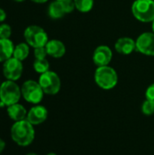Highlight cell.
Instances as JSON below:
<instances>
[{"mask_svg":"<svg viewBox=\"0 0 154 155\" xmlns=\"http://www.w3.org/2000/svg\"><path fill=\"white\" fill-rule=\"evenodd\" d=\"M5 147V142L0 138V153L4 151Z\"/></svg>","mask_w":154,"mask_h":155,"instance_id":"484cf974","label":"cell"},{"mask_svg":"<svg viewBox=\"0 0 154 155\" xmlns=\"http://www.w3.org/2000/svg\"><path fill=\"white\" fill-rule=\"evenodd\" d=\"M45 49L47 54L54 57V58H60L64 55L65 54V46L63 42L59 40H50L45 45Z\"/></svg>","mask_w":154,"mask_h":155,"instance_id":"4fadbf2b","label":"cell"},{"mask_svg":"<svg viewBox=\"0 0 154 155\" xmlns=\"http://www.w3.org/2000/svg\"><path fill=\"white\" fill-rule=\"evenodd\" d=\"M12 35V28L7 24L0 25V39H8Z\"/></svg>","mask_w":154,"mask_h":155,"instance_id":"ffe728a7","label":"cell"},{"mask_svg":"<svg viewBox=\"0 0 154 155\" xmlns=\"http://www.w3.org/2000/svg\"><path fill=\"white\" fill-rule=\"evenodd\" d=\"M21 93L26 102L34 104H39L43 100L44 94L39 83L34 80L25 81L21 87Z\"/></svg>","mask_w":154,"mask_h":155,"instance_id":"8992f818","label":"cell"},{"mask_svg":"<svg viewBox=\"0 0 154 155\" xmlns=\"http://www.w3.org/2000/svg\"><path fill=\"white\" fill-rule=\"evenodd\" d=\"M31 1H33V2H34V3H38V4H43V3L47 2L48 0H31Z\"/></svg>","mask_w":154,"mask_h":155,"instance_id":"4316f807","label":"cell"},{"mask_svg":"<svg viewBox=\"0 0 154 155\" xmlns=\"http://www.w3.org/2000/svg\"><path fill=\"white\" fill-rule=\"evenodd\" d=\"M57 1H64V0H57Z\"/></svg>","mask_w":154,"mask_h":155,"instance_id":"1f68e13d","label":"cell"},{"mask_svg":"<svg viewBox=\"0 0 154 155\" xmlns=\"http://www.w3.org/2000/svg\"><path fill=\"white\" fill-rule=\"evenodd\" d=\"M6 18V13L4 9L0 8V22H4Z\"/></svg>","mask_w":154,"mask_h":155,"instance_id":"d4e9b609","label":"cell"},{"mask_svg":"<svg viewBox=\"0 0 154 155\" xmlns=\"http://www.w3.org/2000/svg\"><path fill=\"white\" fill-rule=\"evenodd\" d=\"M26 155H38V154H36V153H27Z\"/></svg>","mask_w":154,"mask_h":155,"instance_id":"83f0119b","label":"cell"},{"mask_svg":"<svg viewBox=\"0 0 154 155\" xmlns=\"http://www.w3.org/2000/svg\"><path fill=\"white\" fill-rule=\"evenodd\" d=\"M25 42L34 48L44 47L48 42L47 33L38 25H29L24 32Z\"/></svg>","mask_w":154,"mask_h":155,"instance_id":"5b68a950","label":"cell"},{"mask_svg":"<svg viewBox=\"0 0 154 155\" xmlns=\"http://www.w3.org/2000/svg\"><path fill=\"white\" fill-rule=\"evenodd\" d=\"M46 155H56L55 153H48V154Z\"/></svg>","mask_w":154,"mask_h":155,"instance_id":"f546056e","label":"cell"},{"mask_svg":"<svg viewBox=\"0 0 154 155\" xmlns=\"http://www.w3.org/2000/svg\"><path fill=\"white\" fill-rule=\"evenodd\" d=\"M11 137L13 141L20 146L31 144L34 139V129L33 124L27 120L15 122L11 128Z\"/></svg>","mask_w":154,"mask_h":155,"instance_id":"6da1fadb","label":"cell"},{"mask_svg":"<svg viewBox=\"0 0 154 155\" xmlns=\"http://www.w3.org/2000/svg\"><path fill=\"white\" fill-rule=\"evenodd\" d=\"M48 116L47 109L42 105H35L32 107L26 115V120L33 125H38L44 123Z\"/></svg>","mask_w":154,"mask_h":155,"instance_id":"8fae6325","label":"cell"},{"mask_svg":"<svg viewBox=\"0 0 154 155\" xmlns=\"http://www.w3.org/2000/svg\"><path fill=\"white\" fill-rule=\"evenodd\" d=\"M134 17L143 22L149 23L154 20L153 0H135L132 6Z\"/></svg>","mask_w":154,"mask_h":155,"instance_id":"277c9868","label":"cell"},{"mask_svg":"<svg viewBox=\"0 0 154 155\" xmlns=\"http://www.w3.org/2000/svg\"><path fill=\"white\" fill-rule=\"evenodd\" d=\"M3 74L4 76L10 81H16L18 80L22 74H23V64L22 61L11 57L3 64Z\"/></svg>","mask_w":154,"mask_h":155,"instance_id":"ba28073f","label":"cell"},{"mask_svg":"<svg viewBox=\"0 0 154 155\" xmlns=\"http://www.w3.org/2000/svg\"><path fill=\"white\" fill-rule=\"evenodd\" d=\"M21 88L15 81L7 80L0 85V106L17 104L21 98Z\"/></svg>","mask_w":154,"mask_h":155,"instance_id":"7a4b0ae2","label":"cell"},{"mask_svg":"<svg viewBox=\"0 0 154 155\" xmlns=\"http://www.w3.org/2000/svg\"><path fill=\"white\" fill-rule=\"evenodd\" d=\"M15 50L14 43L8 39H0V63H4L13 56Z\"/></svg>","mask_w":154,"mask_h":155,"instance_id":"5bb4252c","label":"cell"},{"mask_svg":"<svg viewBox=\"0 0 154 155\" xmlns=\"http://www.w3.org/2000/svg\"><path fill=\"white\" fill-rule=\"evenodd\" d=\"M34 54L35 59H43V58H45V56L47 55V52H46L45 46L34 48Z\"/></svg>","mask_w":154,"mask_h":155,"instance_id":"603a6c76","label":"cell"},{"mask_svg":"<svg viewBox=\"0 0 154 155\" xmlns=\"http://www.w3.org/2000/svg\"><path fill=\"white\" fill-rule=\"evenodd\" d=\"M142 111L145 115H152L154 114V103L146 99L142 105Z\"/></svg>","mask_w":154,"mask_h":155,"instance_id":"44dd1931","label":"cell"},{"mask_svg":"<svg viewBox=\"0 0 154 155\" xmlns=\"http://www.w3.org/2000/svg\"><path fill=\"white\" fill-rule=\"evenodd\" d=\"M34 69L36 73L42 74L47 71H49V62L45 59H35L34 62Z\"/></svg>","mask_w":154,"mask_h":155,"instance_id":"d6986e66","label":"cell"},{"mask_svg":"<svg viewBox=\"0 0 154 155\" xmlns=\"http://www.w3.org/2000/svg\"><path fill=\"white\" fill-rule=\"evenodd\" d=\"M61 2H62V5H63V7L64 9L65 14L73 12L74 9L75 8V5H74V0H64Z\"/></svg>","mask_w":154,"mask_h":155,"instance_id":"7402d4cb","label":"cell"},{"mask_svg":"<svg viewBox=\"0 0 154 155\" xmlns=\"http://www.w3.org/2000/svg\"><path fill=\"white\" fill-rule=\"evenodd\" d=\"M136 49L146 55L154 56V33H143L135 41Z\"/></svg>","mask_w":154,"mask_h":155,"instance_id":"9c48e42d","label":"cell"},{"mask_svg":"<svg viewBox=\"0 0 154 155\" xmlns=\"http://www.w3.org/2000/svg\"><path fill=\"white\" fill-rule=\"evenodd\" d=\"M43 91L46 94H56L61 88V80L58 74L53 71H47L42 74L38 81Z\"/></svg>","mask_w":154,"mask_h":155,"instance_id":"52a82bcc","label":"cell"},{"mask_svg":"<svg viewBox=\"0 0 154 155\" xmlns=\"http://www.w3.org/2000/svg\"><path fill=\"white\" fill-rule=\"evenodd\" d=\"M113 58V52L106 45L98 46L93 54V61L97 66L108 65Z\"/></svg>","mask_w":154,"mask_h":155,"instance_id":"30bf717a","label":"cell"},{"mask_svg":"<svg viewBox=\"0 0 154 155\" xmlns=\"http://www.w3.org/2000/svg\"><path fill=\"white\" fill-rule=\"evenodd\" d=\"M65 12L63 7L61 1H54L50 4L48 7V15L53 19H59L64 15Z\"/></svg>","mask_w":154,"mask_h":155,"instance_id":"2e32d148","label":"cell"},{"mask_svg":"<svg viewBox=\"0 0 154 155\" xmlns=\"http://www.w3.org/2000/svg\"><path fill=\"white\" fill-rule=\"evenodd\" d=\"M7 114L15 122H19L22 120H25V118L27 115L25 108L22 105L17 104H12L7 106Z\"/></svg>","mask_w":154,"mask_h":155,"instance_id":"9a60e30c","label":"cell"},{"mask_svg":"<svg viewBox=\"0 0 154 155\" xmlns=\"http://www.w3.org/2000/svg\"><path fill=\"white\" fill-rule=\"evenodd\" d=\"M14 1H15V2H24L25 0H14Z\"/></svg>","mask_w":154,"mask_h":155,"instance_id":"f1b7e54d","label":"cell"},{"mask_svg":"<svg viewBox=\"0 0 154 155\" xmlns=\"http://www.w3.org/2000/svg\"><path fill=\"white\" fill-rule=\"evenodd\" d=\"M152 30H153V33H154V20L152 21Z\"/></svg>","mask_w":154,"mask_h":155,"instance_id":"4dcf8cb0","label":"cell"},{"mask_svg":"<svg viewBox=\"0 0 154 155\" xmlns=\"http://www.w3.org/2000/svg\"><path fill=\"white\" fill-rule=\"evenodd\" d=\"M115 50L122 54H130L136 49V43L130 37H121L115 43Z\"/></svg>","mask_w":154,"mask_h":155,"instance_id":"7c38bea8","label":"cell"},{"mask_svg":"<svg viewBox=\"0 0 154 155\" xmlns=\"http://www.w3.org/2000/svg\"><path fill=\"white\" fill-rule=\"evenodd\" d=\"M28 54H29V45L27 43H20L16 46H15L13 57L23 62L27 58Z\"/></svg>","mask_w":154,"mask_h":155,"instance_id":"e0dca14e","label":"cell"},{"mask_svg":"<svg viewBox=\"0 0 154 155\" xmlns=\"http://www.w3.org/2000/svg\"><path fill=\"white\" fill-rule=\"evenodd\" d=\"M95 83L99 87L104 90H110L115 87L118 83V75L116 71L108 65L98 66L94 74Z\"/></svg>","mask_w":154,"mask_h":155,"instance_id":"3957f363","label":"cell"},{"mask_svg":"<svg viewBox=\"0 0 154 155\" xmlns=\"http://www.w3.org/2000/svg\"><path fill=\"white\" fill-rule=\"evenodd\" d=\"M146 99L154 103V83L152 84L146 90Z\"/></svg>","mask_w":154,"mask_h":155,"instance_id":"cb8c5ba5","label":"cell"},{"mask_svg":"<svg viewBox=\"0 0 154 155\" xmlns=\"http://www.w3.org/2000/svg\"><path fill=\"white\" fill-rule=\"evenodd\" d=\"M75 8L82 12V13H87L92 10L93 6V0H74Z\"/></svg>","mask_w":154,"mask_h":155,"instance_id":"ac0fdd59","label":"cell"}]
</instances>
